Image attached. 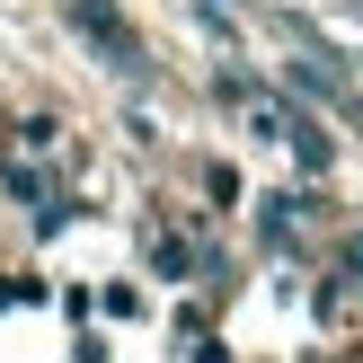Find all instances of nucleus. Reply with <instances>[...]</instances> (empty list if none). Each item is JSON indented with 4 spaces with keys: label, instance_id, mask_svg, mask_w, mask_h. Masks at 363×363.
Listing matches in <instances>:
<instances>
[{
    "label": "nucleus",
    "instance_id": "obj_1",
    "mask_svg": "<svg viewBox=\"0 0 363 363\" xmlns=\"http://www.w3.org/2000/svg\"><path fill=\"white\" fill-rule=\"evenodd\" d=\"M71 27H80L89 45H106V62H116V71H142V35L124 27L106 0H71Z\"/></svg>",
    "mask_w": 363,
    "mask_h": 363
},
{
    "label": "nucleus",
    "instance_id": "obj_2",
    "mask_svg": "<svg viewBox=\"0 0 363 363\" xmlns=\"http://www.w3.org/2000/svg\"><path fill=\"white\" fill-rule=\"evenodd\" d=\"M346 266H354V275H363V240H346Z\"/></svg>",
    "mask_w": 363,
    "mask_h": 363
}]
</instances>
